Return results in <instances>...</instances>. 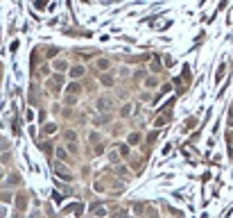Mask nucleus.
<instances>
[{
	"label": "nucleus",
	"mask_w": 233,
	"mask_h": 218,
	"mask_svg": "<svg viewBox=\"0 0 233 218\" xmlns=\"http://www.w3.org/2000/svg\"><path fill=\"white\" fill-rule=\"evenodd\" d=\"M68 91H70V93H77V91H79V87H77V84H70V87H68Z\"/></svg>",
	"instance_id": "nucleus-5"
},
{
	"label": "nucleus",
	"mask_w": 233,
	"mask_h": 218,
	"mask_svg": "<svg viewBox=\"0 0 233 218\" xmlns=\"http://www.w3.org/2000/svg\"><path fill=\"white\" fill-rule=\"evenodd\" d=\"M109 66H111V61H109V59H97V68H100V70H106Z\"/></svg>",
	"instance_id": "nucleus-2"
},
{
	"label": "nucleus",
	"mask_w": 233,
	"mask_h": 218,
	"mask_svg": "<svg viewBox=\"0 0 233 218\" xmlns=\"http://www.w3.org/2000/svg\"><path fill=\"white\" fill-rule=\"evenodd\" d=\"M52 132H54V125H52V123H50V125H45V134H52Z\"/></svg>",
	"instance_id": "nucleus-6"
},
{
	"label": "nucleus",
	"mask_w": 233,
	"mask_h": 218,
	"mask_svg": "<svg viewBox=\"0 0 233 218\" xmlns=\"http://www.w3.org/2000/svg\"><path fill=\"white\" fill-rule=\"evenodd\" d=\"M82 75H84V66H73L70 68V77L73 80H79Z\"/></svg>",
	"instance_id": "nucleus-1"
},
{
	"label": "nucleus",
	"mask_w": 233,
	"mask_h": 218,
	"mask_svg": "<svg viewBox=\"0 0 233 218\" xmlns=\"http://www.w3.org/2000/svg\"><path fill=\"white\" fill-rule=\"evenodd\" d=\"M23 207H25V198H23V195H18V209H23Z\"/></svg>",
	"instance_id": "nucleus-3"
},
{
	"label": "nucleus",
	"mask_w": 233,
	"mask_h": 218,
	"mask_svg": "<svg viewBox=\"0 0 233 218\" xmlns=\"http://www.w3.org/2000/svg\"><path fill=\"white\" fill-rule=\"evenodd\" d=\"M138 139H140L138 134H131V136H129V143H138Z\"/></svg>",
	"instance_id": "nucleus-4"
}]
</instances>
